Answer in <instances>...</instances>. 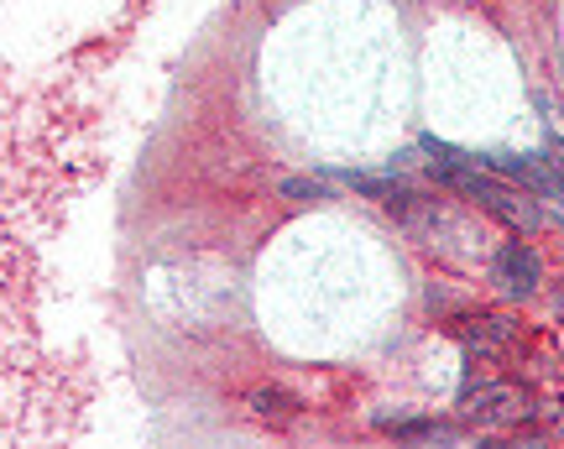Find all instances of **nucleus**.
Returning <instances> with one entry per match:
<instances>
[{"instance_id": "7", "label": "nucleus", "mask_w": 564, "mask_h": 449, "mask_svg": "<svg viewBox=\"0 0 564 449\" xmlns=\"http://www.w3.org/2000/svg\"><path fill=\"white\" fill-rule=\"evenodd\" d=\"M549 205H554V220H560V230H564V188L560 194H549Z\"/></svg>"}, {"instance_id": "6", "label": "nucleus", "mask_w": 564, "mask_h": 449, "mask_svg": "<svg viewBox=\"0 0 564 449\" xmlns=\"http://www.w3.org/2000/svg\"><path fill=\"white\" fill-rule=\"evenodd\" d=\"M282 194H288V199H324V184H314V178H288Z\"/></svg>"}, {"instance_id": "2", "label": "nucleus", "mask_w": 564, "mask_h": 449, "mask_svg": "<svg viewBox=\"0 0 564 449\" xmlns=\"http://www.w3.org/2000/svg\"><path fill=\"white\" fill-rule=\"evenodd\" d=\"M539 277H544V266H539V251L528 241H507L497 251V262H491V283L502 287L507 298H533Z\"/></svg>"}, {"instance_id": "4", "label": "nucleus", "mask_w": 564, "mask_h": 449, "mask_svg": "<svg viewBox=\"0 0 564 449\" xmlns=\"http://www.w3.org/2000/svg\"><path fill=\"white\" fill-rule=\"evenodd\" d=\"M518 340V325L507 314H476V319H460V346L470 361H491L502 355L507 346Z\"/></svg>"}, {"instance_id": "5", "label": "nucleus", "mask_w": 564, "mask_h": 449, "mask_svg": "<svg viewBox=\"0 0 564 449\" xmlns=\"http://www.w3.org/2000/svg\"><path fill=\"white\" fill-rule=\"evenodd\" d=\"M246 403H251V413L267 418V424H293V418H299V397L282 387H257Z\"/></svg>"}, {"instance_id": "1", "label": "nucleus", "mask_w": 564, "mask_h": 449, "mask_svg": "<svg viewBox=\"0 0 564 449\" xmlns=\"http://www.w3.org/2000/svg\"><path fill=\"white\" fill-rule=\"evenodd\" d=\"M449 188L470 194V199H476L486 215H497L502 225L523 230V236H533V230L544 225V209H539V194H533V188L502 184V178H491V173H481V167H465V173H460V178H455Z\"/></svg>"}, {"instance_id": "3", "label": "nucleus", "mask_w": 564, "mask_h": 449, "mask_svg": "<svg viewBox=\"0 0 564 449\" xmlns=\"http://www.w3.org/2000/svg\"><path fill=\"white\" fill-rule=\"evenodd\" d=\"M528 397L518 387H507V382H497V387H465L460 392V413L470 418V424H481V429H497V424H512V418H523Z\"/></svg>"}]
</instances>
